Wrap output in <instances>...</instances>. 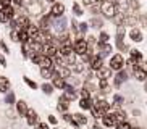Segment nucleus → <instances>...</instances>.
Returning <instances> with one entry per match:
<instances>
[{
	"label": "nucleus",
	"mask_w": 147,
	"mask_h": 129,
	"mask_svg": "<svg viewBox=\"0 0 147 129\" xmlns=\"http://www.w3.org/2000/svg\"><path fill=\"white\" fill-rule=\"evenodd\" d=\"M73 50L76 55H84V53H87V42H86V39H82V37H76V40H74L73 44Z\"/></svg>",
	"instance_id": "nucleus-1"
},
{
	"label": "nucleus",
	"mask_w": 147,
	"mask_h": 129,
	"mask_svg": "<svg viewBox=\"0 0 147 129\" xmlns=\"http://www.w3.org/2000/svg\"><path fill=\"white\" fill-rule=\"evenodd\" d=\"M66 24H68V19H66L65 16L53 18V21H52L53 29H55L58 34H65V32H66Z\"/></svg>",
	"instance_id": "nucleus-2"
},
{
	"label": "nucleus",
	"mask_w": 147,
	"mask_h": 129,
	"mask_svg": "<svg viewBox=\"0 0 147 129\" xmlns=\"http://www.w3.org/2000/svg\"><path fill=\"white\" fill-rule=\"evenodd\" d=\"M108 68L112 69V71H120V69L125 68V58L120 55V53H117V55L112 56V60H110V66Z\"/></svg>",
	"instance_id": "nucleus-3"
},
{
	"label": "nucleus",
	"mask_w": 147,
	"mask_h": 129,
	"mask_svg": "<svg viewBox=\"0 0 147 129\" xmlns=\"http://www.w3.org/2000/svg\"><path fill=\"white\" fill-rule=\"evenodd\" d=\"M100 11L107 18H113L117 13V5H115V2H104V5L100 7Z\"/></svg>",
	"instance_id": "nucleus-4"
},
{
	"label": "nucleus",
	"mask_w": 147,
	"mask_h": 129,
	"mask_svg": "<svg viewBox=\"0 0 147 129\" xmlns=\"http://www.w3.org/2000/svg\"><path fill=\"white\" fill-rule=\"evenodd\" d=\"M63 13H65V5L60 3V2H55V3L52 5V8H50V16L60 18V16H63Z\"/></svg>",
	"instance_id": "nucleus-5"
},
{
	"label": "nucleus",
	"mask_w": 147,
	"mask_h": 129,
	"mask_svg": "<svg viewBox=\"0 0 147 129\" xmlns=\"http://www.w3.org/2000/svg\"><path fill=\"white\" fill-rule=\"evenodd\" d=\"M26 121L29 126H36L37 123H39V116H37V113H36V110H32V108H28V113H26Z\"/></svg>",
	"instance_id": "nucleus-6"
},
{
	"label": "nucleus",
	"mask_w": 147,
	"mask_h": 129,
	"mask_svg": "<svg viewBox=\"0 0 147 129\" xmlns=\"http://www.w3.org/2000/svg\"><path fill=\"white\" fill-rule=\"evenodd\" d=\"M15 21H16V24H18V31H20V29H26L28 31V28L31 26V21L28 19V16H24V15L16 16V18H15Z\"/></svg>",
	"instance_id": "nucleus-7"
},
{
	"label": "nucleus",
	"mask_w": 147,
	"mask_h": 129,
	"mask_svg": "<svg viewBox=\"0 0 147 129\" xmlns=\"http://www.w3.org/2000/svg\"><path fill=\"white\" fill-rule=\"evenodd\" d=\"M89 66H91L94 71L100 69L102 66H104V58H100L99 55H92V56H91V60H89Z\"/></svg>",
	"instance_id": "nucleus-8"
},
{
	"label": "nucleus",
	"mask_w": 147,
	"mask_h": 129,
	"mask_svg": "<svg viewBox=\"0 0 147 129\" xmlns=\"http://www.w3.org/2000/svg\"><path fill=\"white\" fill-rule=\"evenodd\" d=\"M94 108H97V110H99V112L104 115V113H107L108 110H110V103H108L107 100H102V99H100V100H95Z\"/></svg>",
	"instance_id": "nucleus-9"
},
{
	"label": "nucleus",
	"mask_w": 147,
	"mask_h": 129,
	"mask_svg": "<svg viewBox=\"0 0 147 129\" xmlns=\"http://www.w3.org/2000/svg\"><path fill=\"white\" fill-rule=\"evenodd\" d=\"M58 53H60L63 58H66V56H69V55H73L74 53V50H73V45L69 42H66V44H63L60 47V50H58Z\"/></svg>",
	"instance_id": "nucleus-10"
},
{
	"label": "nucleus",
	"mask_w": 147,
	"mask_h": 129,
	"mask_svg": "<svg viewBox=\"0 0 147 129\" xmlns=\"http://www.w3.org/2000/svg\"><path fill=\"white\" fill-rule=\"evenodd\" d=\"M102 123H104V126H107V128H112V126H115L117 120H115V116H113L112 113H104V115H102Z\"/></svg>",
	"instance_id": "nucleus-11"
},
{
	"label": "nucleus",
	"mask_w": 147,
	"mask_h": 129,
	"mask_svg": "<svg viewBox=\"0 0 147 129\" xmlns=\"http://www.w3.org/2000/svg\"><path fill=\"white\" fill-rule=\"evenodd\" d=\"M44 55H49L50 58H53L55 55H58V48L53 44H45L44 45Z\"/></svg>",
	"instance_id": "nucleus-12"
},
{
	"label": "nucleus",
	"mask_w": 147,
	"mask_h": 129,
	"mask_svg": "<svg viewBox=\"0 0 147 129\" xmlns=\"http://www.w3.org/2000/svg\"><path fill=\"white\" fill-rule=\"evenodd\" d=\"M68 107H69V100H68V97L63 94L60 99H58V110L65 113V112H68Z\"/></svg>",
	"instance_id": "nucleus-13"
},
{
	"label": "nucleus",
	"mask_w": 147,
	"mask_h": 129,
	"mask_svg": "<svg viewBox=\"0 0 147 129\" xmlns=\"http://www.w3.org/2000/svg\"><path fill=\"white\" fill-rule=\"evenodd\" d=\"M15 105H16L18 115H20V116H26V113H28V103L24 102V100H18Z\"/></svg>",
	"instance_id": "nucleus-14"
},
{
	"label": "nucleus",
	"mask_w": 147,
	"mask_h": 129,
	"mask_svg": "<svg viewBox=\"0 0 147 129\" xmlns=\"http://www.w3.org/2000/svg\"><path fill=\"white\" fill-rule=\"evenodd\" d=\"M39 66L40 68H52L53 66V61H52V58L49 55H40V60H39Z\"/></svg>",
	"instance_id": "nucleus-15"
},
{
	"label": "nucleus",
	"mask_w": 147,
	"mask_h": 129,
	"mask_svg": "<svg viewBox=\"0 0 147 129\" xmlns=\"http://www.w3.org/2000/svg\"><path fill=\"white\" fill-rule=\"evenodd\" d=\"M8 90H10V81H8V77L0 76V94H7Z\"/></svg>",
	"instance_id": "nucleus-16"
},
{
	"label": "nucleus",
	"mask_w": 147,
	"mask_h": 129,
	"mask_svg": "<svg viewBox=\"0 0 147 129\" xmlns=\"http://www.w3.org/2000/svg\"><path fill=\"white\" fill-rule=\"evenodd\" d=\"M99 47H100V53H99L100 58H104V56H108V55H110V52H112V47H110V44H108V42H105V44H99Z\"/></svg>",
	"instance_id": "nucleus-17"
},
{
	"label": "nucleus",
	"mask_w": 147,
	"mask_h": 129,
	"mask_svg": "<svg viewBox=\"0 0 147 129\" xmlns=\"http://www.w3.org/2000/svg\"><path fill=\"white\" fill-rule=\"evenodd\" d=\"M97 76H99L100 79H108V77L112 76V69H110V68H105V66H102L100 69H97Z\"/></svg>",
	"instance_id": "nucleus-18"
},
{
	"label": "nucleus",
	"mask_w": 147,
	"mask_h": 129,
	"mask_svg": "<svg viewBox=\"0 0 147 129\" xmlns=\"http://www.w3.org/2000/svg\"><path fill=\"white\" fill-rule=\"evenodd\" d=\"M18 39H20V44H28L31 40L29 34H28L26 29H20L18 31Z\"/></svg>",
	"instance_id": "nucleus-19"
},
{
	"label": "nucleus",
	"mask_w": 147,
	"mask_h": 129,
	"mask_svg": "<svg viewBox=\"0 0 147 129\" xmlns=\"http://www.w3.org/2000/svg\"><path fill=\"white\" fill-rule=\"evenodd\" d=\"M134 76H136V79L141 81V82H144L147 79V73L144 71V69H141L139 66H138V68H134Z\"/></svg>",
	"instance_id": "nucleus-20"
},
{
	"label": "nucleus",
	"mask_w": 147,
	"mask_h": 129,
	"mask_svg": "<svg viewBox=\"0 0 147 129\" xmlns=\"http://www.w3.org/2000/svg\"><path fill=\"white\" fill-rule=\"evenodd\" d=\"M73 120H74V123L78 126H84V124H87V118L82 113H76V115H73Z\"/></svg>",
	"instance_id": "nucleus-21"
},
{
	"label": "nucleus",
	"mask_w": 147,
	"mask_h": 129,
	"mask_svg": "<svg viewBox=\"0 0 147 129\" xmlns=\"http://www.w3.org/2000/svg\"><path fill=\"white\" fill-rule=\"evenodd\" d=\"M40 29H39V26H36V24H31L29 28H28V34H29L31 39H37V36H39Z\"/></svg>",
	"instance_id": "nucleus-22"
},
{
	"label": "nucleus",
	"mask_w": 147,
	"mask_h": 129,
	"mask_svg": "<svg viewBox=\"0 0 147 129\" xmlns=\"http://www.w3.org/2000/svg\"><path fill=\"white\" fill-rule=\"evenodd\" d=\"M126 79H128V73H126V71H123V69H120V71H118V74H117V77H115V84H117V86H120L121 82H125Z\"/></svg>",
	"instance_id": "nucleus-23"
},
{
	"label": "nucleus",
	"mask_w": 147,
	"mask_h": 129,
	"mask_svg": "<svg viewBox=\"0 0 147 129\" xmlns=\"http://www.w3.org/2000/svg\"><path fill=\"white\" fill-rule=\"evenodd\" d=\"M129 37H131V40H134V42H141V40H142V34H141L139 29H131Z\"/></svg>",
	"instance_id": "nucleus-24"
},
{
	"label": "nucleus",
	"mask_w": 147,
	"mask_h": 129,
	"mask_svg": "<svg viewBox=\"0 0 147 129\" xmlns=\"http://www.w3.org/2000/svg\"><path fill=\"white\" fill-rule=\"evenodd\" d=\"M53 69H55V66H52V68H40V76H42L44 79H52Z\"/></svg>",
	"instance_id": "nucleus-25"
},
{
	"label": "nucleus",
	"mask_w": 147,
	"mask_h": 129,
	"mask_svg": "<svg viewBox=\"0 0 147 129\" xmlns=\"http://www.w3.org/2000/svg\"><path fill=\"white\" fill-rule=\"evenodd\" d=\"M5 103H8V105H15V103H16V97H15V92L8 90V92L5 94Z\"/></svg>",
	"instance_id": "nucleus-26"
},
{
	"label": "nucleus",
	"mask_w": 147,
	"mask_h": 129,
	"mask_svg": "<svg viewBox=\"0 0 147 129\" xmlns=\"http://www.w3.org/2000/svg\"><path fill=\"white\" fill-rule=\"evenodd\" d=\"M2 11L5 13V16L8 18V19H13V18H15V8H13V5H8V7H5Z\"/></svg>",
	"instance_id": "nucleus-27"
},
{
	"label": "nucleus",
	"mask_w": 147,
	"mask_h": 129,
	"mask_svg": "<svg viewBox=\"0 0 147 129\" xmlns=\"http://www.w3.org/2000/svg\"><path fill=\"white\" fill-rule=\"evenodd\" d=\"M79 107L84 108V110H91L94 105H92V100L91 99H81V100H79Z\"/></svg>",
	"instance_id": "nucleus-28"
},
{
	"label": "nucleus",
	"mask_w": 147,
	"mask_h": 129,
	"mask_svg": "<svg viewBox=\"0 0 147 129\" xmlns=\"http://www.w3.org/2000/svg\"><path fill=\"white\" fill-rule=\"evenodd\" d=\"M129 55H131L129 58H133V60H134V61H138V63H141V61H142V53H141L139 50H136V48L129 52Z\"/></svg>",
	"instance_id": "nucleus-29"
},
{
	"label": "nucleus",
	"mask_w": 147,
	"mask_h": 129,
	"mask_svg": "<svg viewBox=\"0 0 147 129\" xmlns=\"http://www.w3.org/2000/svg\"><path fill=\"white\" fill-rule=\"evenodd\" d=\"M58 71H60L61 77H65V79H68L69 76H71V68H68V66H61V68H58Z\"/></svg>",
	"instance_id": "nucleus-30"
},
{
	"label": "nucleus",
	"mask_w": 147,
	"mask_h": 129,
	"mask_svg": "<svg viewBox=\"0 0 147 129\" xmlns=\"http://www.w3.org/2000/svg\"><path fill=\"white\" fill-rule=\"evenodd\" d=\"M40 89H42L44 94L50 95V94L53 92V89H55V87H53V84H49V82H45V84H42V86H40Z\"/></svg>",
	"instance_id": "nucleus-31"
},
{
	"label": "nucleus",
	"mask_w": 147,
	"mask_h": 129,
	"mask_svg": "<svg viewBox=\"0 0 147 129\" xmlns=\"http://www.w3.org/2000/svg\"><path fill=\"white\" fill-rule=\"evenodd\" d=\"M99 89H100V92H105L107 94L108 92V82H107V79H100V82H99Z\"/></svg>",
	"instance_id": "nucleus-32"
},
{
	"label": "nucleus",
	"mask_w": 147,
	"mask_h": 129,
	"mask_svg": "<svg viewBox=\"0 0 147 129\" xmlns=\"http://www.w3.org/2000/svg\"><path fill=\"white\" fill-rule=\"evenodd\" d=\"M23 81L26 82V84L31 87V89H34V90L37 89V87H39V86H37V82H36V81H32V79H29L28 76H24V77H23Z\"/></svg>",
	"instance_id": "nucleus-33"
},
{
	"label": "nucleus",
	"mask_w": 147,
	"mask_h": 129,
	"mask_svg": "<svg viewBox=\"0 0 147 129\" xmlns=\"http://www.w3.org/2000/svg\"><path fill=\"white\" fill-rule=\"evenodd\" d=\"M115 128L117 129H131V126L126 123V121H117L115 123Z\"/></svg>",
	"instance_id": "nucleus-34"
},
{
	"label": "nucleus",
	"mask_w": 147,
	"mask_h": 129,
	"mask_svg": "<svg viewBox=\"0 0 147 129\" xmlns=\"http://www.w3.org/2000/svg\"><path fill=\"white\" fill-rule=\"evenodd\" d=\"M63 120H65V121H68V123H69V124H73V126H78V124H76V123H74V120H73V115H69V113H63Z\"/></svg>",
	"instance_id": "nucleus-35"
},
{
	"label": "nucleus",
	"mask_w": 147,
	"mask_h": 129,
	"mask_svg": "<svg viewBox=\"0 0 147 129\" xmlns=\"http://www.w3.org/2000/svg\"><path fill=\"white\" fill-rule=\"evenodd\" d=\"M108 39H110V36H108V32H100L99 44H105V42H108Z\"/></svg>",
	"instance_id": "nucleus-36"
},
{
	"label": "nucleus",
	"mask_w": 147,
	"mask_h": 129,
	"mask_svg": "<svg viewBox=\"0 0 147 129\" xmlns=\"http://www.w3.org/2000/svg\"><path fill=\"white\" fill-rule=\"evenodd\" d=\"M91 24H92V28H102V19H99V18H92Z\"/></svg>",
	"instance_id": "nucleus-37"
},
{
	"label": "nucleus",
	"mask_w": 147,
	"mask_h": 129,
	"mask_svg": "<svg viewBox=\"0 0 147 129\" xmlns=\"http://www.w3.org/2000/svg\"><path fill=\"white\" fill-rule=\"evenodd\" d=\"M79 94H81V99H91V92L87 89H84V87L79 90Z\"/></svg>",
	"instance_id": "nucleus-38"
},
{
	"label": "nucleus",
	"mask_w": 147,
	"mask_h": 129,
	"mask_svg": "<svg viewBox=\"0 0 147 129\" xmlns=\"http://www.w3.org/2000/svg\"><path fill=\"white\" fill-rule=\"evenodd\" d=\"M73 13L76 15V16H81L82 15V10H81V7H79L78 3H73Z\"/></svg>",
	"instance_id": "nucleus-39"
},
{
	"label": "nucleus",
	"mask_w": 147,
	"mask_h": 129,
	"mask_svg": "<svg viewBox=\"0 0 147 129\" xmlns=\"http://www.w3.org/2000/svg\"><path fill=\"white\" fill-rule=\"evenodd\" d=\"M10 39L13 40V42H20V39H18V31H10Z\"/></svg>",
	"instance_id": "nucleus-40"
},
{
	"label": "nucleus",
	"mask_w": 147,
	"mask_h": 129,
	"mask_svg": "<svg viewBox=\"0 0 147 129\" xmlns=\"http://www.w3.org/2000/svg\"><path fill=\"white\" fill-rule=\"evenodd\" d=\"M87 26H89L87 23H81V24H79V28H78V31L81 32V34H86V32H87Z\"/></svg>",
	"instance_id": "nucleus-41"
},
{
	"label": "nucleus",
	"mask_w": 147,
	"mask_h": 129,
	"mask_svg": "<svg viewBox=\"0 0 147 129\" xmlns=\"http://www.w3.org/2000/svg\"><path fill=\"white\" fill-rule=\"evenodd\" d=\"M10 19L7 16H5V13L3 11H0V23H8Z\"/></svg>",
	"instance_id": "nucleus-42"
},
{
	"label": "nucleus",
	"mask_w": 147,
	"mask_h": 129,
	"mask_svg": "<svg viewBox=\"0 0 147 129\" xmlns=\"http://www.w3.org/2000/svg\"><path fill=\"white\" fill-rule=\"evenodd\" d=\"M82 3L86 5V7H92L95 3V0H82Z\"/></svg>",
	"instance_id": "nucleus-43"
},
{
	"label": "nucleus",
	"mask_w": 147,
	"mask_h": 129,
	"mask_svg": "<svg viewBox=\"0 0 147 129\" xmlns=\"http://www.w3.org/2000/svg\"><path fill=\"white\" fill-rule=\"evenodd\" d=\"M0 48H2V50H3L5 53H8V47H7V44L2 42V40H0Z\"/></svg>",
	"instance_id": "nucleus-44"
},
{
	"label": "nucleus",
	"mask_w": 147,
	"mask_h": 129,
	"mask_svg": "<svg viewBox=\"0 0 147 129\" xmlns=\"http://www.w3.org/2000/svg\"><path fill=\"white\" fill-rule=\"evenodd\" d=\"M36 126H37V128H36V129H49V126L45 124V123H37V124H36Z\"/></svg>",
	"instance_id": "nucleus-45"
},
{
	"label": "nucleus",
	"mask_w": 147,
	"mask_h": 129,
	"mask_svg": "<svg viewBox=\"0 0 147 129\" xmlns=\"http://www.w3.org/2000/svg\"><path fill=\"white\" fill-rule=\"evenodd\" d=\"M49 123H52V124H57V118L53 115H50L49 116Z\"/></svg>",
	"instance_id": "nucleus-46"
},
{
	"label": "nucleus",
	"mask_w": 147,
	"mask_h": 129,
	"mask_svg": "<svg viewBox=\"0 0 147 129\" xmlns=\"http://www.w3.org/2000/svg\"><path fill=\"white\" fill-rule=\"evenodd\" d=\"M115 102H117L118 105H120V103H123V97H121V95H115Z\"/></svg>",
	"instance_id": "nucleus-47"
},
{
	"label": "nucleus",
	"mask_w": 147,
	"mask_h": 129,
	"mask_svg": "<svg viewBox=\"0 0 147 129\" xmlns=\"http://www.w3.org/2000/svg\"><path fill=\"white\" fill-rule=\"evenodd\" d=\"M0 64H2V66H7V60H5V56H0Z\"/></svg>",
	"instance_id": "nucleus-48"
},
{
	"label": "nucleus",
	"mask_w": 147,
	"mask_h": 129,
	"mask_svg": "<svg viewBox=\"0 0 147 129\" xmlns=\"http://www.w3.org/2000/svg\"><path fill=\"white\" fill-rule=\"evenodd\" d=\"M23 2H24V0H13L15 5H23Z\"/></svg>",
	"instance_id": "nucleus-49"
},
{
	"label": "nucleus",
	"mask_w": 147,
	"mask_h": 129,
	"mask_svg": "<svg viewBox=\"0 0 147 129\" xmlns=\"http://www.w3.org/2000/svg\"><path fill=\"white\" fill-rule=\"evenodd\" d=\"M49 3H55V0H47Z\"/></svg>",
	"instance_id": "nucleus-50"
},
{
	"label": "nucleus",
	"mask_w": 147,
	"mask_h": 129,
	"mask_svg": "<svg viewBox=\"0 0 147 129\" xmlns=\"http://www.w3.org/2000/svg\"><path fill=\"white\" fill-rule=\"evenodd\" d=\"M94 129H102V128H100V126H94Z\"/></svg>",
	"instance_id": "nucleus-51"
},
{
	"label": "nucleus",
	"mask_w": 147,
	"mask_h": 129,
	"mask_svg": "<svg viewBox=\"0 0 147 129\" xmlns=\"http://www.w3.org/2000/svg\"><path fill=\"white\" fill-rule=\"evenodd\" d=\"M146 90H147V82H146Z\"/></svg>",
	"instance_id": "nucleus-52"
},
{
	"label": "nucleus",
	"mask_w": 147,
	"mask_h": 129,
	"mask_svg": "<svg viewBox=\"0 0 147 129\" xmlns=\"http://www.w3.org/2000/svg\"><path fill=\"white\" fill-rule=\"evenodd\" d=\"M0 56H2V55H0Z\"/></svg>",
	"instance_id": "nucleus-53"
}]
</instances>
